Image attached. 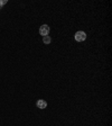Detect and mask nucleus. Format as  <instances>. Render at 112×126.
Listing matches in <instances>:
<instances>
[{
  "mask_svg": "<svg viewBox=\"0 0 112 126\" xmlns=\"http://www.w3.org/2000/svg\"><path fill=\"white\" fill-rule=\"evenodd\" d=\"M74 37H75V39L77 42H83V41H85V38H86V34H85V32L80 31V32H76Z\"/></svg>",
  "mask_w": 112,
  "mask_h": 126,
  "instance_id": "obj_1",
  "label": "nucleus"
},
{
  "mask_svg": "<svg viewBox=\"0 0 112 126\" xmlns=\"http://www.w3.org/2000/svg\"><path fill=\"white\" fill-rule=\"evenodd\" d=\"M48 33H50V27H48V25H42L40 28H39V34L44 37V36H47Z\"/></svg>",
  "mask_w": 112,
  "mask_h": 126,
  "instance_id": "obj_2",
  "label": "nucleus"
},
{
  "mask_svg": "<svg viewBox=\"0 0 112 126\" xmlns=\"http://www.w3.org/2000/svg\"><path fill=\"white\" fill-rule=\"evenodd\" d=\"M37 107L38 108H40V109H45V108L47 107V102L45 101V100H43V99H39L38 101H37Z\"/></svg>",
  "mask_w": 112,
  "mask_h": 126,
  "instance_id": "obj_3",
  "label": "nucleus"
},
{
  "mask_svg": "<svg viewBox=\"0 0 112 126\" xmlns=\"http://www.w3.org/2000/svg\"><path fill=\"white\" fill-rule=\"evenodd\" d=\"M43 42H44L45 44H50V43L52 42V38H50V37L47 35V36H44V37H43Z\"/></svg>",
  "mask_w": 112,
  "mask_h": 126,
  "instance_id": "obj_4",
  "label": "nucleus"
},
{
  "mask_svg": "<svg viewBox=\"0 0 112 126\" xmlns=\"http://www.w3.org/2000/svg\"><path fill=\"white\" fill-rule=\"evenodd\" d=\"M1 2H2V6H3V5H6V3H7V0H1Z\"/></svg>",
  "mask_w": 112,
  "mask_h": 126,
  "instance_id": "obj_5",
  "label": "nucleus"
},
{
  "mask_svg": "<svg viewBox=\"0 0 112 126\" xmlns=\"http://www.w3.org/2000/svg\"><path fill=\"white\" fill-rule=\"evenodd\" d=\"M1 7H2V2H1V0H0V9H1Z\"/></svg>",
  "mask_w": 112,
  "mask_h": 126,
  "instance_id": "obj_6",
  "label": "nucleus"
}]
</instances>
